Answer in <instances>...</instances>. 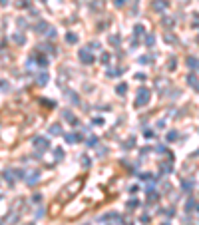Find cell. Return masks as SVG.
Here are the masks:
<instances>
[{
  "label": "cell",
  "instance_id": "cell-1",
  "mask_svg": "<svg viewBox=\"0 0 199 225\" xmlns=\"http://www.w3.org/2000/svg\"><path fill=\"white\" fill-rule=\"evenodd\" d=\"M32 145H34L36 149H40V153H42L44 149H48V147H50L48 139H46V137H42V135H36V137L32 139Z\"/></svg>",
  "mask_w": 199,
  "mask_h": 225
},
{
  "label": "cell",
  "instance_id": "cell-2",
  "mask_svg": "<svg viewBox=\"0 0 199 225\" xmlns=\"http://www.w3.org/2000/svg\"><path fill=\"white\" fill-rule=\"evenodd\" d=\"M149 102V90L147 88H141L137 92V100H135V106H145Z\"/></svg>",
  "mask_w": 199,
  "mask_h": 225
},
{
  "label": "cell",
  "instance_id": "cell-3",
  "mask_svg": "<svg viewBox=\"0 0 199 225\" xmlns=\"http://www.w3.org/2000/svg\"><path fill=\"white\" fill-rule=\"evenodd\" d=\"M78 56H80V60H82L84 64H92V62H94V56L90 54V50H88V48H80Z\"/></svg>",
  "mask_w": 199,
  "mask_h": 225
},
{
  "label": "cell",
  "instance_id": "cell-4",
  "mask_svg": "<svg viewBox=\"0 0 199 225\" xmlns=\"http://www.w3.org/2000/svg\"><path fill=\"white\" fill-rule=\"evenodd\" d=\"M187 84L197 92V76H195V74H189V76H187Z\"/></svg>",
  "mask_w": 199,
  "mask_h": 225
},
{
  "label": "cell",
  "instance_id": "cell-5",
  "mask_svg": "<svg viewBox=\"0 0 199 225\" xmlns=\"http://www.w3.org/2000/svg\"><path fill=\"white\" fill-rule=\"evenodd\" d=\"M167 6H169V4H167L165 0H155V2H153V8H155V10H167Z\"/></svg>",
  "mask_w": 199,
  "mask_h": 225
},
{
  "label": "cell",
  "instance_id": "cell-6",
  "mask_svg": "<svg viewBox=\"0 0 199 225\" xmlns=\"http://www.w3.org/2000/svg\"><path fill=\"white\" fill-rule=\"evenodd\" d=\"M38 179H40V173L34 171V173H30V177L26 179V183H28V185H34V183H38Z\"/></svg>",
  "mask_w": 199,
  "mask_h": 225
},
{
  "label": "cell",
  "instance_id": "cell-7",
  "mask_svg": "<svg viewBox=\"0 0 199 225\" xmlns=\"http://www.w3.org/2000/svg\"><path fill=\"white\" fill-rule=\"evenodd\" d=\"M12 40H14V42H16V44H24V42H26V38H24V36H22V34H20V32H16V34H12Z\"/></svg>",
  "mask_w": 199,
  "mask_h": 225
},
{
  "label": "cell",
  "instance_id": "cell-8",
  "mask_svg": "<svg viewBox=\"0 0 199 225\" xmlns=\"http://www.w3.org/2000/svg\"><path fill=\"white\" fill-rule=\"evenodd\" d=\"M48 80H50V76H48L46 72H44V74H40V76H38V86H46V84H48Z\"/></svg>",
  "mask_w": 199,
  "mask_h": 225
},
{
  "label": "cell",
  "instance_id": "cell-9",
  "mask_svg": "<svg viewBox=\"0 0 199 225\" xmlns=\"http://www.w3.org/2000/svg\"><path fill=\"white\" fill-rule=\"evenodd\" d=\"M187 66H189L191 70H195V68H197V58H195V56H189V58H187Z\"/></svg>",
  "mask_w": 199,
  "mask_h": 225
},
{
  "label": "cell",
  "instance_id": "cell-10",
  "mask_svg": "<svg viewBox=\"0 0 199 225\" xmlns=\"http://www.w3.org/2000/svg\"><path fill=\"white\" fill-rule=\"evenodd\" d=\"M145 44L151 48V46L155 44V36H153V34H147V36H145Z\"/></svg>",
  "mask_w": 199,
  "mask_h": 225
},
{
  "label": "cell",
  "instance_id": "cell-11",
  "mask_svg": "<svg viewBox=\"0 0 199 225\" xmlns=\"http://www.w3.org/2000/svg\"><path fill=\"white\" fill-rule=\"evenodd\" d=\"M64 118H66V120H68L70 124H78V120H76V118H74V116H72L70 112H64Z\"/></svg>",
  "mask_w": 199,
  "mask_h": 225
},
{
  "label": "cell",
  "instance_id": "cell-12",
  "mask_svg": "<svg viewBox=\"0 0 199 225\" xmlns=\"http://www.w3.org/2000/svg\"><path fill=\"white\" fill-rule=\"evenodd\" d=\"M195 205H197V203H195V199H189V201H187V207H185V209H187V211H195V209H197Z\"/></svg>",
  "mask_w": 199,
  "mask_h": 225
},
{
  "label": "cell",
  "instance_id": "cell-13",
  "mask_svg": "<svg viewBox=\"0 0 199 225\" xmlns=\"http://www.w3.org/2000/svg\"><path fill=\"white\" fill-rule=\"evenodd\" d=\"M116 92H118L119 96H123V94H125V92H127V84H119L118 88H116Z\"/></svg>",
  "mask_w": 199,
  "mask_h": 225
},
{
  "label": "cell",
  "instance_id": "cell-14",
  "mask_svg": "<svg viewBox=\"0 0 199 225\" xmlns=\"http://www.w3.org/2000/svg\"><path fill=\"white\" fill-rule=\"evenodd\" d=\"M50 134H52V135H60V134H62L60 126H58V124H56V126H52V128H50Z\"/></svg>",
  "mask_w": 199,
  "mask_h": 225
},
{
  "label": "cell",
  "instance_id": "cell-15",
  "mask_svg": "<svg viewBox=\"0 0 199 225\" xmlns=\"http://www.w3.org/2000/svg\"><path fill=\"white\" fill-rule=\"evenodd\" d=\"M66 40H68L70 44H76V42H78V36H76V34H66Z\"/></svg>",
  "mask_w": 199,
  "mask_h": 225
},
{
  "label": "cell",
  "instance_id": "cell-16",
  "mask_svg": "<svg viewBox=\"0 0 199 225\" xmlns=\"http://www.w3.org/2000/svg\"><path fill=\"white\" fill-rule=\"evenodd\" d=\"M98 141H100V139H98L96 135H92V137L88 139V145H90V147H96V145H98Z\"/></svg>",
  "mask_w": 199,
  "mask_h": 225
},
{
  "label": "cell",
  "instance_id": "cell-17",
  "mask_svg": "<svg viewBox=\"0 0 199 225\" xmlns=\"http://www.w3.org/2000/svg\"><path fill=\"white\" fill-rule=\"evenodd\" d=\"M38 66H42V68H46V66H48V58L40 56V58H38Z\"/></svg>",
  "mask_w": 199,
  "mask_h": 225
},
{
  "label": "cell",
  "instance_id": "cell-18",
  "mask_svg": "<svg viewBox=\"0 0 199 225\" xmlns=\"http://www.w3.org/2000/svg\"><path fill=\"white\" fill-rule=\"evenodd\" d=\"M161 22H163L165 26H173V24H175V20H173V18H167V16H165V18L161 20Z\"/></svg>",
  "mask_w": 199,
  "mask_h": 225
},
{
  "label": "cell",
  "instance_id": "cell-19",
  "mask_svg": "<svg viewBox=\"0 0 199 225\" xmlns=\"http://www.w3.org/2000/svg\"><path fill=\"white\" fill-rule=\"evenodd\" d=\"M133 32H135V34L139 36V34H143L145 30H143V26H141V24H135V28H133Z\"/></svg>",
  "mask_w": 199,
  "mask_h": 225
},
{
  "label": "cell",
  "instance_id": "cell-20",
  "mask_svg": "<svg viewBox=\"0 0 199 225\" xmlns=\"http://www.w3.org/2000/svg\"><path fill=\"white\" fill-rule=\"evenodd\" d=\"M64 137H66V141H68V143H74V141H76V135H74V134H66Z\"/></svg>",
  "mask_w": 199,
  "mask_h": 225
},
{
  "label": "cell",
  "instance_id": "cell-21",
  "mask_svg": "<svg viewBox=\"0 0 199 225\" xmlns=\"http://www.w3.org/2000/svg\"><path fill=\"white\" fill-rule=\"evenodd\" d=\"M70 100H72L74 104H80V100H78V94H76V92H70Z\"/></svg>",
  "mask_w": 199,
  "mask_h": 225
},
{
  "label": "cell",
  "instance_id": "cell-22",
  "mask_svg": "<svg viewBox=\"0 0 199 225\" xmlns=\"http://www.w3.org/2000/svg\"><path fill=\"white\" fill-rule=\"evenodd\" d=\"M173 139H177V132H169L167 134V141H173Z\"/></svg>",
  "mask_w": 199,
  "mask_h": 225
},
{
  "label": "cell",
  "instance_id": "cell-23",
  "mask_svg": "<svg viewBox=\"0 0 199 225\" xmlns=\"http://www.w3.org/2000/svg\"><path fill=\"white\" fill-rule=\"evenodd\" d=\"M110 44L118 46V44H119V36H110Z\"/></svg>",
  "mask_w": 199,
  "mask_h": 225
},
{
  "label": "cell",
  "instance_id": "cell-24",
  "mask_svg": "<svg viewBox=\"0 0 199 225\" xmlns=\"http://www.w3.org/2000/svg\"><path fill=\"white\" fill-rule=\"evenodd\" d=\"M62 157H64V149H60V147H58V149H56V159L60 161Z\"/></svg>",
  "mask_w": 199,
  "mask_h": 225
},
{
  "label": "cell",
  "instance_id": "cell-25",
  "mask_svg": "<svg viewBox=\"0 0 199 225\" xmlns=\"http://www.w3.org/2000/svg\"><path fill=\"white\" fill-rule=\"evenodd\" d=\"M82 165H84V167H88V165H90V157H88V155H84V157H82Z\"/></svg>",
  "mask_w": 199,
  "mask_h": 225
},
{
  "label": "cell",
  "instance_id": "cell-26",
  "mask_svg": "<svg viewBox=\"0 0 199 225\" xmlns=\"http://www.w3.org/2000/svg\"><path fill=\"white\" fill-rule=\"evenodd\" d=\"M191 187H193V183H189V181H183V189H185V191H189Z\"/></svg>",
  "mask_w": 199,
  "mask_h": 225
},
{
  "label": "cell",
  "instance_id": "cell-27",
  "mask_svg": "<svg viewBox=\"0 0 199 225\" xmlns=\"http://www.w3.org/2000/svg\"><path fill=\"white\" fill-rule=\"evenodd\" d=\"M4 179L8 181V183H12V173H10V171H6V173H4Z\"/></svg>",
  "mask_w": 199,
  "mask_h": 225
},
{
  "label": "cell",
  "instance_id": "cell-28",
  "mask_svg": "<svg viewBox=\"0 0 199 225\" xmlns=\"http://www.w3.org/2000/svg\"><path fill=\"white\" fill-rule=\"evenodd\" d=\"M123 147H133V137H129V141H125Z\"/></svg>",
  "mask_w": 199,
  "mask_h": 225
},
{
  "label": "cell",
  "instance_id": "cell-29",
  "mask_svg": "<svg viewBox=\"0 0 199 225\" xmlns=\"http://www.w3.org/2000/svg\"><path fill=\"white\" fill-rule=\"evenodd\" d=\"M149 175H151V173H139V179H145V181H147V179H149Z\"/></svg>",
  "mask_w": 199,
  "mask_h": 225
},
{
  "label": "cell",
  "instance_id": "cell-30",
  "mask_svg": "<svg viewBox=\"0 0 199 225\" xmlns=\"http://www.w3.org/2000/svg\"><path fill=\"white\" fill-rule=\"evenodd\" d=\"M48 36H50V38H54V36H56V30H54V28H50V30H48Z\"/></svg>",
  "mask_w": 199,
  "mask_h": 225
},
{
  "label": "cell",
  "instance_id": "cell-31",
  "mask_svg": "<svg viewBox=\"0 0 199 225\" xmlns=\"http://www.w3.org/2000/svg\"><path fill=\"white\" fill-rule=\"evenodd\" d=\"M102 62H110V54H102Z\"/></svg>",
  "mask_w": 199,
  "mask_h": 225
},
{
  "label": "cell",
  "instance_id": "cell-32",
  "mask_svg": "<svg viewBox=\"0 0 199 225\" xmlns=\"http://www.w3.org/2000/svg\"><path fill=\"white\" fill-rule=\"evenodd\" d=\"M139 62H141V64H147V62H149V58H147V56H143V58H139Z\"/></svg>",
  "mask_w": 199,
  "mask_h": 225
},
{
  "label": "cell",
  "instance_id": "cell-33",
  "mask_svg": "<svg viewBox=\"0 0 199 225\" xmlns=\"http://www.w3.org/2000/svg\"><path fill=\"white\" fill-rule=\"evenodd\" d=\"M129 193L133 195V193H137V185H133V187H129Z\"/></svg>",
  "mask_w": 199,
  "mask_h": 225
},
{
  "label": "cell",
  "instance_id": "cell-34",
  "mask_svg": "<svg viewBox=\"0 0 199 225\" xmlns=\"http://www.w3.org/2000/svg\"><path fill=\"white\" fill-rule=\"evenodd\" d=\"M0 88H2V90H8V84H6V82H0Z\"/></svg>",
  "mask_w": 199,
  "mask_h": 225
},
{
  "label": "cell",
  "instance_id": "cell-35",
  "mask_svg": "<svg viewBox=\"0 0 199 225\" xmlns=\"http://www.w3.org/2000/svg\"><path fill=\"white\" fill-rule=\"evenodd\" d=\"M125 4V0H116V6H123Z\"/></svg>",
  "mask_w": 199,
  "mask_h": 225
},
{
  "label": "cell",
  "instance_id": "cell-36",
  "mask_svg": "<svg viewBox=\"0 0 199 225\" xmlns=\"http://www.w3.org/2000/svg\"><path fill=\"white\" fill-rule=\"evenodd\" d=\"M28 225H34V223H28Z\"/></svg>",
  "mask_w": 199,
  "mask_h": 225
},
{
  "label": "cell",
  "instance_id": "cell-37",
  "mask_svg": "<svg viewBox=\"0 0 199 225\" xmlns=\"http://www.w3.org/2000/svg\"><path fill=\"white\" fill-rule=\"evenodd\" d=\"M163 225H167V223H163Z\"/></svg>",
  "mask_w": 199,
  "mask_h": 225
},
{
  "label": "cell",
  "instance_id": "cell-38",
  "mask_svg": "<svg viewBox=\"0 0 199 225\" xmlns=\"http://www.w3.org/2000/svg\"><path fill=\"white\" fill-rule=\"evenodd\" d=\"M42 2H44V0H42Z\"/></svg>",
  "mask_w": 199,
  "mask_h": 225
}]
</instances>
